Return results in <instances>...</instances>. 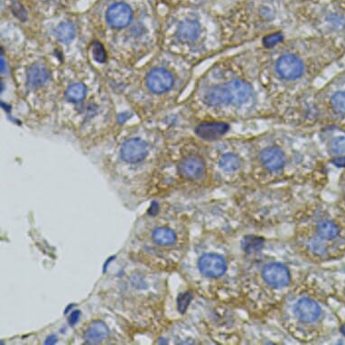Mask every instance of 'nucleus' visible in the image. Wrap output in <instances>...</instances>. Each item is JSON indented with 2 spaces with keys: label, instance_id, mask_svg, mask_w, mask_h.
Wrapping results in <instances>:
<instances>
[{
  "label": "nucleus",
  "instance_id": "2",
  "mask_svg": "<svg viewBox=\"0 0 345 345\" xmlns=\"http://www.w3.org/2000/svg\"><path fill=\"white\" fill-rule=\"evenodd\" d=\"M147 153V144L138 138H132L125 142L120 150L121 157L128 163L141 162L146 158Z\"/></svg>",
  "mask_w": 345,
  "mask_h": 345
},
{
  "label": "nucleus",
  "instance_id": "17",
  "mask_svg": "<svg viewBox=\"0 0 345 345\" xmlns=\"http://www.w3.org/2000/svg\"><path fill=\"white\" fill-rule=\"evenodd\" d=\"M317 232L319 236L326 239V240H332L337 237L339 233V228L334 222H323L318 225Z\"/></svg>",
  "mask_w": 345,
  "mask_h": 345
},
{
  "label": "nucleus",
  "instance_id": "29",
  "mask_svg": "<svg viewBox=\"0 0 345 345\" xmlns=\"http://www.w3.org/2000/svg\"><path fill=\"white\" fill-rule=\"evenodd\" d=\"M57 341V337L55 336H49L47 340L45 341V345H53L55 344Z\"/></svg>",
  "mask_w": 345,
  "mask_h": 345
},
{
  "label": "nucleus",
  "instance_id": "5",
  "mask_svg": "<svg viewBox=\"0 0 345 345\" xmlns=\"http://www.w3.org/2000/svg\"><path fill=\"white\" fill-rule=\"evenodd\" d=\"M173 83V76L165 69H155L147 77V87L156 93H163L170 90Z\"/></svg>",
  "mask_w": 345,
  "mask_h": 345
},
{
  "label": "nucleus",
  "instance_id": "18",
  "mask_svg": "<svg viewBox=\"0 0 345 345\" xmlns=\"http://www.w3.org/2000/svg\"><path fill=\"white\" fill-rule=\"evenodd\" d=\"M56 36L62 43L70 42L72 38L74 37V27L70 23H62L58 25L55 31Z\"/></svg>",
  "mask_w": 345,
  "mask_h": 345
},
{
  "label": "nucleus",
  "instance_id": "26",
  "mask_svg": "<svg viewBox=\"0 0 345 345\" xmlns=\"http://www.w3.org/2000/svg\"><path fill=\"white\" fill-rule=\"evenodd\" d=\"M282 38L283 36L280 33H272V34H270L267 37L264 38L263 43L265 44L266 47H272L277 43L281 42Z\"/></svg>",
  "mask_w": 345,
  "mask_h": 345
},
{
  "label": "nucleus",
  "instance_id": "30",
  "mask_svg": "<svg viewBox=\"0 0 345 345\" xmlns=\"http://www.w3.org/2000/svg\"><path fill=\"white\" fill-rule=\"evenodd\" d=\"M157 209H158V205L156 204L155 202L152 204L151 207H150V211H149V214L151 215H155L157 213Z\"/></svg>",
  "mask_w": 345,
  "mask_h": 345
},
{
  "label": "nucleus",
  "instance_id": "10",
  "mask_svg": "<svg viewBox=\"0 0 345 345\" xmlns=\"http://www.w3.org/2000/svg\"><path fill=\"white\" fill-rule=\"evenodd\" d=\"M260 160L267 169L277 171L284 166L285 156L278 147H268L261 152Z\"/></svg>",
  "mask_w": 345,
  "mask_h": 345
},
{
  "label": "nucleus",
  "instance_id": "12",
  "mask_svg": "<svg viewBox=\"0 0 345 345\" xmlns=\"http://www.w3.org/2000/svg\"><path fill=\"white\" fill-rule=\"evenodd\" d=\"M204 101L209 106H220L232 102V98L227 86L210 89L204 96Z\"/></svg>",
  "mask_w": 345,
  "mask_h": 345
},
{
  "label": "nucleus",
  "instance_id": "24",
  "mask_svg": "<svg viewBox=\"0 0 345 345\" xmlns=\"http://www.w3.org/2000/svg\"><path fill=\"white\" fill-rule=\"evenodd\" d=\"M331 150L335 154H343L345 152V137H336L331 143Z\"/></svg>",
  "mask_w": 345,
  "mask_h": 345
},
{
  "label": "nucleus",
  "instance_id": "20",
  "mask_svg": "<svg viewBox=\"0 0 345 345\" xmlns=\"http://www.w3.org/2000/svg\"><path fill=\"white\" fill-rule=\"evenodd\" d=\"M241 166V161L233 154H225L223 155L220 161V166L226 172H232L239 168Z\"/></svg>",
  "mask_w": 345,
  "mask_h": 345
},
{
  "label": "nucleus",
  "instance_id": "15",
  "mask_svg": "<svg viewBox=\"0 0 345 345\" xmlns=\"http://www.w3.org/2000/svg\"><path fill=\"white\" fill-rule=\"evenodd\" d=\"M47 69L43 65H33L29 68L27 71V80L31 85L33 87L43 85L48 80Z\"/></svg>",
  "mask_w": 345,
  "mask_h": 345
},
{
  "label": "nucleus",
  "instance_id": "31",
  "mask_svg": "<svg viewBox=\"0 0 345 345\" xmlns=\"http://www.w3.org/2000/svg\"><path fill=\"white\" fill-rule=\"evenodd\" d=\"M341 332L343 333V335L345 336V325H344L342 328H341Z\"/></svg>",
  "mask_w": 345,
  "mask_h": 345
},
{
  "label": "nucleus",
  "instance_id": "1",
  "mask_svg": "<svg viewBox=\"0 0 345 345\" xmlns=\"http://www.w3.org/2000/svg\"><path fill=\"white\" fill-rule=\"evenodd\" d=\"M199 270L206 277L217 278L225 273L227 265L222 256L205 254L199 260Z\"/></svg>",
  "mask_w": 345,
  "mask_h": 345
},
{
  "label": "nucleus",
  "instance_id": "23",
  "mask_svg": "<svg viewBox=\"0 0 345 345\" xmlns=\"http://www.w3.org/2000/svg\"><path fill=\"white\" fill-rule=\"evenodd\" d=\"M92 55L98 62H104L106 61V52L100 43L95 42L92 44Z\"/></svg>",
  "mask_w": 345,
  "mask_h": 345
},
{
  "label": "nucleus",
  "instance_id": "6",
  "mask_svg": "<svg viewBox=\"0 0 345 345\" xmlns=\"http://www.w3.org/2000/svg\"><path fill=\"white\" fill-rule=\"evenodd\" d=\"M132 19V10L125 3L111 5L107 12V20L112 27L121 28L128 25Z\"/></svg>",
  "mask_w": 345,
  "mask_h": 345
},
{
  "label": "nucleus",
  "instance_id": "7",
  "mask_svg": "<svg viewBox=\"0 0 345 345\" xmlns=\"http://www.w3.org/2000/svg\"><path fill=\"white\" fill-rule=\"evenodd\" d=\"M205 165L204 161L195 156H187L181 161L178 166L180 175L187 179H199L204 174Z\"/></svg>",
  "mask_w": 345,
  "mask_h": 345
},
{
  "label": "nucleus",
  "instance_id": "25",
  "mask_svg": "<svg viewBox=\"0 0 345 345\" xmlns=\"http://www.w3.org/2000/svg\"><path fill=\"white\" fill-rule=\"evenodd\" d=\"M262 242H263V241L258 239V238H255V239L254 238H250V239L246 238L245 244H244V249L248 252H251L252 250H258L259 249L258 246H261Z\"/></svg>",
  "mask_w": 345,
  "mask_h": 345
},
{
  "label": "nucleus",
  "instance_id": "27",
  "mask_svg": "<svg viewBox=\"0 0 345 345\" xmlns=\"http://www.w3.org/2000/svg\"><path fill=\"white\" fill-rule=\"evenodd\" d=\"M80 316V311H74V312L71 313V315L70 316V318H69V324L71 325V326L75 325L76 323L79 321Z\"/></svg>",
  "mask_w": 345,
  "mask_h": 345
},
{
  "label": "nucleus",
  "instance_id": "22",
  "mask_svg": "<svg viewBox=\"0 0 345 345\" xmlns=\"http://www.w3.org/2000/svg\"><path fill=\"white\" fill-rule=\"evenodd\" d=\"M192 298L193 297L189 292H185L179 295V297L177 298V308L180 313L184 314L186 311L190 303L192 301Z\"/></svg>",
  "mask_w": 345,
  "mask_h": 345
},
{
  "label": "nucleus",
  "instance_id": "16",
  "mask_svg": "<svg viewBox=\"0 0 345 345\" xmlns=\"http://www.w3.org/2000/svg\"><path fill=\"white\" fill-rule=\"evenodd\" d=\"M153 240L157 245L160 246H170L176 241L175 232L169 228H156L152 234Z\"/></svg>",
  "mask_w": 345,
  "mask_h": 345
},
{
  "label": "nucleus",
  "instance_id": "11",
  "mask_svg": "<svg viewBox=\"0 0 345 345\" xmlns=\"http://www.w3.org/2000/svg\"><path fill=\"white\" fill-rule=\"evenodd\" d=\"M226 86L230 91L232 102H234L235 104H243L251 98V86L246 81L232 80V82L228 83Z\"/></svg>",
  "mask_w": 345,
  "mask_h": 345
},
{
  "label": "nucleus",
  "instance_id": "8",
  "mask_svg": "<svg viewBox=\"0 0 345 345\" xmlns=\"http://www.w3.org/2000/svg\"><path fill=\"white\" fill-rule=\"evenodd\" d=\"M297 317L304 322L316 321L321 315V308L312 299L304 298L298 301L295 308Z\"/></svg>",
  "mask_w": 345,
  "mask_h": 345
},
{
  "label": "nucleus",
  "instance_id": "14",
  "mask_svg": "<svg viewBox=\"0 0 345 345\" xmlns=\"http://www.w3.org/2000/svg\"><path fill=\"white\" fill-rule=\"evenodd\" d=\"M109 336V329L103 322H93L85 332V340L90 344H98Z\"/></svg>",
  "mask_w": 345,
  "mask_h": 345
},
{
  "label": "nucleus",
  "instance_id": "13",
  "mask_svg": "<svg viewBox=\"0 0 345 345\" xmlns=\"http://www.w3.org/2000/svg\"><path fill=\"white\" fill-rule=\"evenodd\" d=\"M201 26L197 21L187 19L180 24L177 35L183 42H194L198 37Z\"/></svg>",
  "mask_w": 345,
  "mask_h": 345
},
{
  "label": "nucleus",
  "instance_id": "9",
  "mask_svg": "<svg viewBox=\"0 0 345 345\" xmlns=\"http://www.w3.org/2000/svg\"><path fill=\"white\" fill-rule=\"evenodd\" d=\"M229 126L223 122H205L200 124L195 129L199 137L206 140H214L227 132Z\"/></svg>",
  "mask_w": 345,
  "mask_h": 345
},
{
  "label": "nucleus",
  "instance_id": "4",
  "mask_svg": "<svg viewBox=\"0 0 345 345\" xmlns=\"http://www.w3.org/2000/svg\"><path fill=\"white\" fill-rule=\"evenodd\" d=\"M304 66L300 59L291 54L284 55L277 62V71L279 75L288 80L298 78L302 74Z\"/></svg>",
  "mask_w": 345,
  "mask_h": 345
},
{
  "label": "nucleus",
  "instance_id": "3",
  "mask_svg": "<svg viewBox=\"0 0 345 345\" xmlns=\"http://www.w3.org/2000/svg\"><path fill=\"white\" fill-rule=\"evenodd\" d=\"M262 276L267 284L273 288H283L290 280L289 270L279 263H271L266 266L262 271Z\"/></svg>",
  "mask_w": 345,
  "mask_h": 345
},
{
  "label": "nucleus",
  "instance_id": "19",
  "mask_svg": "<svg viewBox=\"0 0 345 345\" xmlns=\"http://www.w3.org/2000/svg\"><path fill=\"white\" fill-rule=\"evenodd\" d=\"M86 89L82 83H74L67 90L66 96L72 102H79L85 97Z\"/></svg>",
  "mask_w": 345,
  "mask_h": 345
},
{
  "label": "nucleus",
  "instance_id": "21",
  "mask_svg": "<svg viewBox=\"0 0 345 345\" xmlns=\"http://www.w3.org/2000/svg\"><path fill=\"white\" fill-rule=\"evenodd\" d=\"M333 109L337 113L345 114V91L337 92L331 99Z\"/></svg>",
  "mask_w": 345,
  "mask_h": 345
},
{
  "label": "nucleus",
  "instance_id": "28",
  "mask_svg": "<svg viewBox=\"0 0 345 345\" xmlns=\"http://www.w3.org/2000/svg\"><path fill=\"white\" fill-rule=\"evenodd\" d=\"M334 164H335L336 166H339V167H345V157L336 158V159L334 160Z\"/></svg>",
  "mask_w": 345,
  "mask_h": 345
}]
</instances>
